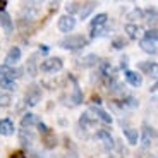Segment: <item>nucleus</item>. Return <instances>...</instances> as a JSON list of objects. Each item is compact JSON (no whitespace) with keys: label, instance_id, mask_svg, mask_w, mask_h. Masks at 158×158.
<instances>
[{"label":"nucleus","instance_id":"f257e3e1","mask_svg":"<svg viewBox=\"0 0 158 158\" xmlns=\"http://www.w3.org/2000/svg\"><path fill=\"white\" fill-rule=\"evenodd\" d=\"M86 45V38L81 35H71L67 38H64L60 41V47L65 48V50H79Z\"/></svg>","mask_w":158,"mask_h":158},{"label":"nucleus","instance_id":"f03ea898","mask_svg":"<svg viewBox=\"0 0 158 158\" xmlns=\"http://www.w3.org/2000/svg\"><path fill=\"white\" fill-rule=\"evenodd\" d=\"M62 59H59V57H52V59H47L41 62V65H40V69H41V72H59L60 69H62Z\"/></svg>","mask_w":158,"mask_h":158},{"label":"nucleus","instance_id":"7ed1b4c3","mask_svg":"<svg viewBox=\"0 0 158 158\" xmlns=\"http://www.w3.org/2000/svg\"><path fill=\"white\" fill-rule=\"evenodd\" d=\"M74 28H76V19L72 16L67 14V16H62L59 19V29L62 33H71Z\"/></svg>","mask_w":158,"mask_h":158},{"label":"nucleus","instance_id":"20e7f679","mask_svg":"<svg viewBox=\"0 0 158 158\" xmlns=\"http://www.w3.org/2000/svg\"><path fill=\"white\" fill-rule=\"evenodd\" d=\"M96 138L103 143V146H105V148H108V150H110V148H114V138L110 136V132H108V131L100 129L98 132H96Z\"/></svg>","mask_w":158,"mask_h":158},{"label":"nucleus","instance_id":"39448f33","mask_svg":"<svg viewBox=\"0 0 158 158\" xmlns=\"http://www.w3.org/2000/svg\"><path fill=\"white\" fill-rule=\"evenodd\" d=\"M19 59H21V50H19V47H12L10 50H9L7 57H5V65H9V67H10L12 64H16Z\"/></svg>","mask_w":158,"mask_h":158},{"label":"nucleus","instance_id":"423d86ee","mask_svg":"<svg viewBox=\"0 0 158 158\" xmlns=\"http://www.w3.org/2000/svg\"><path fill=\"white\" fill-rule=\"evenodd\" d=\"M40 100H41V91L36 89V88H33L31 91H28V93H26V103H28V105H31V107L38 105Z\"/></svg>","mask_w":158,"mask_h":158},{"label":"nucleus","instance_id":"0eeeda50","mask_svg":"<svg viewBox=\"0 0 158 158\" xmlns=\"http://www.w3.org/2000/svg\"><path fill=\"white\" fill-rule=\"evenodd\" d=\"M0 134L2 136L14 134V124H12L10 118H2V120H0Z\"/></svg>","mask_w":158,"mask_h":158},{"label":"nucleus","instance_id":"6e6552de","mask_svg":"<svg viewBox=\"0 0 158 158\" xmlns=\"http://www.w3.org/2000/svg\"><path fill=\"white\" fill-rule=\"evenodd\" d=\"M126 79H127V83L132 84V86H136V88L143 84L141 74H138V72H134V71H126Z\"/></svg>","mask_w":158,"mask_h":158},{"label":"nucleus","instance_id":"1a4fd4ad","mask_svg":"<svg viewBox=\"0 0 158 158\" xmlns=\"http://www.w3.org/2000/svg\"><path fill=\"white\" fill-rule=\"evenodd\" d=\"M0 76L14 81V77H16V76H21V74H19V71H16V69H12V67H9V65H5V64H2V65H0Z\"/></svg>","mask_w":158,"mask_h":158},{"label":"nucleus","instance_id":"9d476101","mask_svg":"<svg viewBox=\"0 0 158 158\" xmlns=\"http://www.w3.org/2000/svg\"><path fill=\"white\" fill-rule=\"evenodd\" d=\"M151 138H153V131L148 126H143V136H141V144L143 148H148L151 143Z\"/></svg>","mask_w":158,"mask_h":158},{"label":"nucleus","instance_id":"9b49d317","mask_svg":"<svg viewBox=\"0 0 158 158\" xmlns=\"http://www.w3.org/2000/svg\"><path fill=\"white\" fill-rule=\"evenodd\" d=\"M35 124H38L35 114H26L23 118H21V126H23V129H29V127L35 126Z\"/></svg>","mask_w":158,"mask_h":158},{"label":"nucleus","instance_id":"f8f14e48","mask_svg":"<svg viewBox=\"0 0 158 158\" xmlns=\"http://www.w3.org/2000/svg\"><path fill=\"white\" fill-rule=\"evenodd\" d=\"M139 47L143 48V52H146V53H155V52H156L155 41H151V40H146V38H143L141 41H139Z\"/></svg>","mask_w":158,"mask_h":158},{"label":"nucleus","instance_id":"ddd939ff","mask_svg":"<svg viewBox=\"0 0 158 158\" xmlns=\"http://www.w3.org/2000/svg\"><path fill=\"white\" fill-rule=\"evenodd\" d=\"M107 19H108L107 14H98V16L93 17V21H91V29H100L103 24L107 23Z\"/></svg>","mask_w":158,"mask_h":158},{"label":"nucleus","instance_id":"4468645a","mask_svg":"<svg viewBox=\"0 0 158 158\" xmlns=\"http://www.w3.org/2000/svg\"><path fill=\"white\" fill-rule=\"evenodd\" d=\"M0 24H2V28L5 29V33L12 31V21H10V16H9V14L0 12Z\"/></svg>","mask_w":158,"mask_h":158},{"label":"nucleus","instance_id":"2eb2a0df","mask_svg":"<svg viewBox=\"0 0 158 158\" xmlns=\"http://www.w3.org/2000/svg\"><path fill=\"white\" fill-rule=\"evenodd\" d=\"M124 136L127 138L129 144H138V139H139L138 129H126V131H124Z\"/></svg>","mask_w":158,"mask_h":158},{"label":"nucleus","instance_id":"dca6fc26","mask_svg":"<svg viewBox=\"0 0 158 158\" xmlns=\"http://www.w3.org/2000/svg\"><path fill=\"white\" fill-rule=\"evenodd\" d=\"M95 5H96V2H88V4H84L83 9H79V16H81V19H86L91 12H93Z\"/></svg>","mask_w":158,"mask_h":158},{"label":"nucleus","instance_id":"f3484780","mask_svg":"<svg viewBox=\"0 0 158 158\" xmlns=\"http://www.w3.org/2000/svg\"><path fill=\"white\" fill-rule=\"evenodd\" d=\"M93 112H95V115H96V117H98L100 120H103L105 124H112V115H108L105 110H102V108H98V107H96V108H93Z\"/></svg>","mask_w":158,"mask_h":158},{"label":"nucleus","instance_id":"a211bd4d","mask_svg":"<svg viewBox=\"0 0 158 158\" xmlns=\"http://www.w3.org/2000/svg\"><path fill=\"white\" fill-rule=\"evenodd\" d=\"M0 88H4L7 91H14L16 89V83L12 81V79H7V77H0Z\"/></svg>","mask_w":158,"mask_h":158},{"label":"nucleus","instance_id":"6ab92c4d","mask_svg":"<svg viewBox=\"0 0 158 158\" xmlns=\"http://www.w3.org/2000/svg\"><path fill=\"white\" fill-rule=\"evenodd\" d=\"M124 29H126V33L131 36V38H136V36L141 33V28H139V26H134V24H126Z\"/></svg>","mask_w":158,"mask_h":158},{"label":"nucleus","instance_id":"aec40b11","mask_svg":"<svg viewBox=\"0 0 158 158\" xmlns=\"http://www.w3.org/2000/svg\"><path fill=\"white\" fill-rule=\"evenodd\" d=\"M10 102H12V96L9 93L0 91V107H7V105H10Z\"/></svg>","mask_w":158,"mask_h":158},{"label":"nucleus","instance_id":"412c9836","mask_svg":"<svg viewBox=\"0 0 158 158\" xmlns=\"http://www.w3.org/2000/svg\"><path fill=\"white\" fill-rule=\"evenodd\" d=\"M72 103H74V105H79V103L83 102V95H81V91H79V88L76 86L74 88V91H72Z\"/></svg>","mask_w":158,"mask_h":158},{"label":"nucleus","instance_id":"4be33fe9","mask_svg":"<svg viewBox=\"0 0 158 158\" xmlns=\"http://www.w3.org/2000/svg\"><path fill=\"white\" fill-rule=\"evenodd\" d=\"M96 62H98V57L96 55H88V57H84V59H81V64H83V65H95Z\"/></svg>","mask_w":158,"mask_h":158},{"label":"nucleus","instance_id":"5701e85b","mask_svg":"<svg viewBox=\"0 0 158 158\" xmlns=\"http://www.w3.org/2000/svg\"><path fill=\"white\" fill-rule=\"evenodd\" d=\"M146 67H148V74L153 79H158V64H150Z\"/></svg>","mask_w":158,"mask_h":158},{"label":"nucleus","instance_id":"b1692460","mask_svg":"<svg viewBox=\"0 0 158 158\" xmlns=\"http://www.w3.org/2000/svg\"><path fill=\"white\" fill-rule=\"evenodd\" d=\"M146 40H151V41L158 40V29H148L146 31Z\"/></svg>","mask_w":158,"mask_h":158},{"label":"nucleus","instance_id":"393cba45","mask_svg":"<svg viewBox=\"0 0 158 158\" xmlns=\"http://www.w3.org/2000/svg\"><path fill=\"white\" fill-rule=\"evenodd\" d=\"M79 5H81V4H77V2H72V4H67V5H65V9H67V12H69V16H71L72 12L79 10Z\"/></svg>","mask_w":158,"mask_h":158},{"label":"nucleus","instance_id":"a878e982","mask_svg":"<svg viewBox=\"0 0 158 158\" xmlns=\"http://www.w3.org/2000/svg\"><path fill=\"white\" fill-rule=\"evenodd\" d=\"M143 14H144V12H143L141 9H134V10L131 12L127 17H129V19H136V17H138V19H139V17H143Z\"/></svg>","mask_w":158,"mask_h":158},{"label":"nucleus","instance_id":"bb28decb","mask_svg":"<svg viewBox=\"0 0 158 158\" xmlns=\"http://www.w3.org/2000/svg\"><path fill=\"white\" fill-rule=\"evenodd\" d=\"M10 158H26V155H24V151H14L10 155Z\"/></svg>","mask_w":158,"mask_h":158},{"label":"nucleus","instance_id":"cd10ccee","mask_svg":"<svg viewBox=\"0 0 158 158\" xmlns=\"http://www.w3.org/2000/svg\"><path fill=\"white\" fill-rule=\"evenodd\" d=\"M124 45H126V41H122V40H115V41H114V47L115 48H122Z\"/></svg>","mask_w":158,"mask_h":158},{"label":"nucleus","instance_id":"c85d7f7f","mask_svg":"<svg viewBox=\"0 0 158 158\" xmlns=\"http://www.w3.org/2000/svg\"><path fill=\"white\" fill-rule=\"evenodd\" d=\"M38 127H40V131H41V132H45V134H47V132H48L47 126H45L43 122H38Z\"/></svg>","mask_w":158,"mask_h":158},{"label":"nucleus","instance_id":"c756f323","mask_svg":"<svg viewBox=\"0 0 158 158\" xmlns=\"http://www.w3.org/2000/svg\"><path fill=\"white\" fill-rule=\"evenodd\" d=\"M5 5H7V2H5V0H0V10H4Z\"/></svg>","mask_w":158,"mask_h":158},{"label":"nucleus","instance_id":"7c9ffc66","mask_svg":"<svg viewBox=\"0 0 158 158\" xmlns=\"http://www.w3.org/2000/svg\"><path fill=\"white\" fill-rule=\"evenodd\" d=\"M41 52H45V53L48 52V47H47V45H41Z\"/></svg>","mask_w":158,"mask_h":158},{"label":"nucleus","instance_id":"2f4dec72","mask_svg":"<svg viewBox=\"0 0 158 158\" xmlns=\"http://www.w3.org/2000/svg\"><path fill=\"white\" fill-rule=\"evenodd\" d=\"M65 158H77V156H76V155H67Z\"/></svg>","mask_w":158,"mask_h":158}]
</instances>
